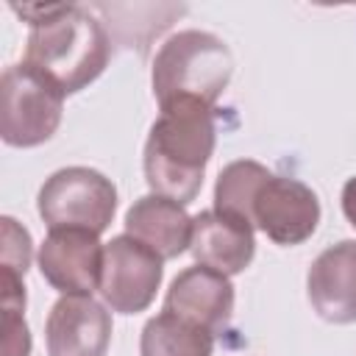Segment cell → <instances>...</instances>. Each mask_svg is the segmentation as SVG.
Instances as JSON below:
<instances>
[{
  "label": "cell",
  "mask_w": 356,
  "mask_h": 356,
  "mask_svg": "<svg viewBox=\"0 0 356 356\" xmlns=\"http://www.w3.org/2000/svg\"><path fill=\"white\" fill-rule=\"evenodd\" d=\"M103 248L83 228H53L39 245V273L61 295H92L100 286Z\"/></svg>",
  "instance_id": "8"
},
{
  "label": "cell",
  "mask_w": 356,
  "mask_h": 356,
  "mask_svg": "<svg viewBox=\"0 0 356 356\" xmlns=\"http://www.w3.org/2000/svg\"><path fill=\"white\" fill-rule=\"evenodd\" d=\"M159 108L142 156L145 181L156 195L186 206L197 197L214 153V108L189 97L161 103Z\"/></svg>",
  "instance_id": "2"
},
{
  "label": "cell",
  "mask_w": 356,
  "mask_h": 356,
  "mask_svg": "<svg viewBox=\"0 0 356 356\" xmlns=\"http://www.w3.org/2000/svg\"><path fill=\"white\" fill-rule=\"evenodd\" d=\"M125 234L139 239L167 261L189 250L192 217L181 203L150 192L134 200L131 209L125 211Z\"/></svg>",
  "instance_id": "13"
},
{
  "label": "cell",
  "mask_w": 356,
  "mask_h": 356,
  "mask_svg": "<svg viewBox=\"0 0 356 356\" xmlns=\"http://www.w3.org/2000/svg\"><path fill=\"white\" fill-rule=\"evenodd\" d=\"M214 334L181 314L161 309L142 328V356H211Z\"/></svg>",
  "instance_id": "14"
},
{
  "label": "cell",
  "mask_w": 356,
  "mask_h": 356,
  "mask_svg": "<svg viewBox=\"0 0 356 356\" xmlns=\"http://www.w3.org/2000/svg\"><path fill=\"white\" fill-rule=\"evenodd\" d=\"M189 253L197 264L211 267L222 275H239L256 253L253 225L228 217L217 209H206L192 217V239Z\"/></svg>",
  "instance_id": "12"
},
{
  "label": "cell",
  "mask_w": 356,
  "mask_h": 356,
  "mask_svg": "<svg viewBox=\"0 0 356 356\" xmlns=\"http://www.w3.org/2000/svg\"><path fill=\"white\" fill-rule=\"evenodd\" d=\"M39 217L53 228H83L103 234L117 211V186L100 170L61 167L39 189Z\"/></svg>",
  "instance_id": "5"
},
{
  "label": "cell",
  "mask_w": 356,
  "mask_h": 356,
  "mask_svg": "<svg viewBox=\"0 0 356 356\" xmlns=\"http://www.w3.org/2000/svg\"><path fill=\"white\" fill-rule=\"evenodd\" d=\"M267 175L270 170L253 159H239V161L225 164L214 184V209L250 225V200H253L256 186Z\"/></svg>",
  "instance_id": "15"
},
{
  "label": "cell",
  "mask_w": 356,
  "mask_h": 356,
  "mask_svg": "<svg viewBox=\"0 0 356 356\" xmlns=\"http://www.w3.org/2000/svg\"><path fill=\"white\" fill-rule=\"evenodd\" d=\"M3 245H0V267L14 270L19 275L28 273L31 267V234L14 220L3 217Z\"/></svg>",
  "instance_id": "16"
},
{
  "label": "cell",
  "mask_w": 356,
  "mask_h": 356,
  "mask_svg": "<svg viewBox=\"0 0 356 356\" xmlns=\"http://www.w3.org/2000/svg\"><path fill=\"white\" fill-rule=\"evenodd\" d=\"M164 278V259L139 239L120 234L103 248L100 295L111 312L139 314L145 312Z\"/></svg>",
  "instance_id": "6"
},
{
  "label": "cell",
  "mask_w": 356,
  "mask_h": 356,
  "mask_svg": "<svg viewBox=\"0 0 356 356\" xmlns=\"http://www.w3.org/2000/svg\"><path fill=\"white\" fill-rule=\"evenodd\" d=\"M306 292L325 323H356V239H342L312 261Z\"/></svg>",
  "instance_id": "10"
},
{
  "label": "cell",
  "mask_w": 356,
  "mask_h": 356,
  "mask_svg": "<svg viewBox=\"0 0 356 356\" xmlns=\"http://www.w3.org/2000/svg\"><path fill=\"white\" fill-rule=\"evenodd\" d=\"M47 356H106L111 312L92 295H61L44 323Z\"/></svg>",
  "instance_id": "9"
},
{
  "label": "cell",
  "mask_w": 356,
  "mask_h": 356,
  "mask_svg": "<svg viewBox=\"0 0 356 356\" xmlns=\"http://www.w3.org/2000/svg\"><path fill=\"white\" fill-rule=\"evenodd\" d=\"M342 214L356 228V175L348 178L345 186H342Z\"/></svg>",
  "instance_id": "18"
},
{
  "label": "cell",
  "mask_w": 356,
  "mask_h": 356,
  "mask_svg": "<svg viewBox=\"0 0 356 356\" xmlns=\"http://www.w3.org/2000/svg\"><path fill=\"white\" fill-rule=\"evenodd\" d=\"M164 309L217 334L234 314V284L211 267H186L172 278L164 295Z\"/></svg>",
  "instance_id": "11"
},
{
  "label": "cell",
  "mask_w": 356,
  "mask_h": 356,
  "mask_svg": "<svg viewBox=\"0 0 356 356\" xmlns=\"http://www.w3.org/2000/svg\"><path fill=\"white\" fill-rule=\"evenodd\" d=\"M64 92L31 64H11L0 78V136L11 147H36L61 125Z\"/></svg>",
  "instance_id": "4"
},
{
  "label": "cell",
  "mask_w": 356,
  "mask_h": 356,
  "mask_svg": "<svg viewBox=\"0 0 356 356\" xmlns=\"http://www.w3.org/2000/svg\"><path fill=\"white\" fill-rule=\"evenodd\" d=\"M234 75L231 47L209 31H178L172 33L153 58V97L161 103L170 100H200L214 108L217 97L225 92Z\"/></svg>",
  "instance_id": "3"
},
{
  "label": "cell",
  "mask_w": 356,
  "mask_h": 356,
  "mask_svg": "<svg viewBox=\"0 0 356 356\" xmlns=\"http://www.w3.org/2000/svg\"><path fill=\"white\" fill-rule=\"evenodd\" d=\"M320 222V200L312 186L298 178L270 172L253 192L250 225L275 245L306 242Z\"/></svg>",
  "instance_id": "7"
},
{
  "label": "cell",
  "mask_w": 356,
  "mask_h": 356,
  "mask_svg": "<svg viewBox=\"0 0 356 356\" xmlns=\"http://www.w3.org/2000/svg\"><path fill=\"white\" fill-rule=\"evenodd\" d=\"M3 356H31V331L22 306H3Z\"/></svg>",
  "instance_id": "17"
},
{
  "label": "cell",
  "mask_w": 356,
  "mask_h": 356,
  "mask_svg": "<svg viewBox=\"0 0 356 356\" xmlns=\"http://www.w3.org/2000/svg\"><path fill=\"white\" fill-rule=\"evenodd\" d=\"M11 8L31 25L25 64L50 78L64 95H75L100 78L111 56V39L92 11L72 3Z\"/></svg>",
  "instance_id": "1"
}]
</instances>
